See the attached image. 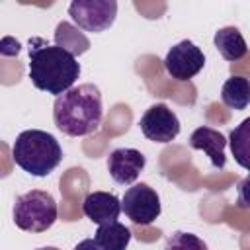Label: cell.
<instances>
[{
    "instance_id": "cell-1",
    "label": "cell",
    "mask_w": 250,
    "mask_h": 250,
    "mask_svg": "<svg viewBox=\"0 0 250 250\" xmlns=\"http://www.w3.org/2000/svg\"><path fill=\"white\" fill-rule=\"evenodd\" d=\"M31 84L47 94L62 96L80 76V62L74 55L59 45H49L41 37L29 39V62H27Z\"/></svg>"
},
{
    "instance_id": "cell-9",
    "label": "cell",
    "mask_w": 250,
    "mask_h": 250,
    "mask_svg": "<svg viewBox=\"0 0 250 250\" xmlns=\"http://www.w3.org/2000/svg\"><path fill=\"white\" fill-rule=\"evenodd\" d=\"M145 164L146 158L137 148H115L107 156V172L121 186L133 184L143 172Z\"/></svg>"
},
{
    "instance_id": "cell-10",
    "label": "cell",
    "mask_w": 250,
    "mask_h": 250,
    "mask_svg": "<svg viewBox=\"0 0 250 250\" xmlns=\"http://www.w3.org/2000/svg\"><path fill=\"white\" fill-rule=\"evenodd\" d=\"M227 137L213 129V127H197L191 137H189V146L193 150H203L209 160H211V166L217 168V170H223L227 166V156H225V146H227Z\"/></svg>"
},
{
    "instance_id": "cell-14",
    "label": "cell",
    "mask_w": 250,
    "mask_h": 250,
    "mask_svg": "<svg viewBox=\"0 0 250 250\" xmlns=\"http://www.w3.org/2000/svg\"><path fill=\"white\" fill-rule=\"evenodd\" d=\"M221 100L230 109H246L250 105V80L244 76H230L221 88Z\"/></svg>"
},
{
    "instance_id": "cell-4",
    "label": "cell",
    "mask_w": 250,
    "mask_h": 250,
    "mask_svg": "<svg viewBox=\"0 0 250 250\" xmlns=\"http://www.w3.org/2000/svg\"><path fill=\"white\" fill-rule=\"evenodd\" d=\"M57 221V201L49 191L31 189L14 203V223L25 232H45Z\"/></svg>"
},
{
    "instance_id": "cell-7",
    "label": "cell",
    "mask_w": 250,
    "mask_h": 250,
    "mask_svg": "<svg viewBox=\"0 0 250 250\" xmlns=\"http://www.w3.org/2000/svg\"><path fill=\"white\" fill-rule=\"evenodd\" d=\"M121 209L135 225H150L158 219L162 211L156 189H152L148 184H143V182L131 186L125 191L121 199Z\"/></svg>"
},
{
    "instance_id": "cell-8",
    "label": "cell",
    "mask_w": 250,
    "mask_h": 250,
    "mask_svg": "<svg viewBox=\"0 0 250 250\" xmlns=\"http://www.w3.org/2000/svg\"><path fill=\"white\" fill-rule=\"evenodd\" d=\"M139 127L143 131V135L152 141V143H172L178 135H180V119L178 115L166 105V104H154L150 105L141 121Z\"/></svg>"
},
{
    "instance_id": "cell-16",
    "label": "cell",
    "mask_w": 250,
    "mask_h": 250,
    "mask_svg": "<svg viewBox=\"0 0 250 250\" xmlns=\"http://www.w3.org/2000/svg\"><path fill=\"white\" fill-rule=\"evenodd\" d=\"M229 145L238 166L250 172V117L240 121L229 135Z\"/></svg>"
},
{
    "instance_id": "cell-12",
    "label": "cell",
    "mask_w": 250,
    "mask_h": 250,
    "mask_svg": "<svg viewBox=\"0 0 250 250\" xmlns=\"http://www.w3.org/2000/svg\"><path fill=\"white\" fill-rule=\"evenodd\" d=\"M213 43L217 47V51L221 53V57L229 62H236L240 61L246 53H248V47H246V41L240 33L238 27L234 25H227V27H221L215 37H213Z\"/></svg>"
},
{
    "instance_id": "cell-13",
    "label": "cell",
    "mask_w": 250,
    "mask_h": 250,
    "mask_svg": "<svg viewBox=\"0 0 250 250\" xmlns=\"http://www.w3.org/2000/svg\"><path fill=\"white\" fill-rule=\"evenodd\" d=\"M94 240L102 250H127L131 242V230L123 223L111 221L98 227V230L94 232Z\"/></svg>"
},
{
    "instance_id": "cell-20",
    "label": "cell",
    "mask_w": 250,
    "mask_h": 250,
    "mask_svg": "<svg viewBox=\"0 0 250 250\" xmlns=\"http://www.w3.org/2000/svg\"><path fill=\"white\" fill-rule=\"evenodd\" d=\"M35 250H59L57 246H41V248H35Z\"/></svg>"
},
{
    "instance_id": "cell-2",
    "label": "cell",
    "mask_w": 250,
    "mask_h": 250,
    "mask_svg": "<svg viewBox=\"0 0 250 250\" xmlns=\"http://www.w3.org/2000/svg\"><path fill=\"white\" fill-rule=\"evenodd\" d=\"M102 117V92L90 82L70 88L53 104V121L57 129L68 137H86L94 133Z\"/></svg>"
},
{
    "instance_id": "cell-17",
    "label": "cell",
    "mask_w": 250,
    "mask_h": 250,
    "mask_svg": "<svg viewBox=\"0 0 250 250\" xmlns=\"http://www.w3.org/2000/svg\"><path fill=\"white\" fill-rule=\"evenodd\" d=\"M164 250H209V248L199 236H195L191 232L176 230L166 238V248Z\"/></svg>"
},
{
    "instance_id": "cell-5",
    "label": "cell",
    "mask_w": 250,
    "mask_h": 250,
    "mask_svg": "<svg viewBox=\"0 0 250 250\" xmlns=\"http://www.w3.org/2000/svg\"><path fill=\"white\" fill-rule=\"evenodd\" d=\"M68 16L76 27L92 33L105 31L113 25L117 16L115 0H74L68 6Z\"/></svg>"
},
{
    "instance_id": "cell-18",
    "label": "cell",
    "mask_w": 250,
    "mask_h": 250,
    "mask_svg": "<svg viewBox=\"0 0 250 250\" xmlns=\"http://www.w3.org/2000/svg\"><path fill=\"white\" fill-rule=\"evenodd\" d=\"M238 207L250 209V174L238 182Z\"/></svg>"
},
{
    "instance_id": "cell-19",
    "label": "cell",
    "mask_w": 250,
    "mask_h": 250,
    "mask_svg": "<svg viewBox=\"0 0 250 250\" xmlns=\"http://www.w3.org/2000/svg\"><path fill=\"white\" fill-rule=\"evenodd\" d=\"M74 250H102V248L96 244L94 238H84L82 242H78V244L74 246Z\"/></svg>"
},
{
    "instance_id": "cell-15",
    "label": "cell",
    "mask_w": 250,
    "mask_h": 250,
    "mask_svg": "<svg viewBox=\"0 0 250 250\" xmlns=\"http://www.w3.org/2000/svg\"><path fill=\"white\" fill-rule=\"evenodd\" d=\"M55 45L62 47L64 51H68L70 55H82L90 49V41L88 37L80 31V27L72 25L70 21H61L55 29Z\"/></svg>"
},
{
    "instance_id": "cell-6",
    "label": "cell",
    "mask_w": 250,
    "mask_h": 250,
    "mask_svg": "<svg viewBox=\"0 0 250 250\" xmlns=\"http://www.w3.org/2000/svg\"><path fill=\"white\" fill-rule=\"evenodd\" d=\"M205 66V55L203 51L189 39H184L168 49L164 57V68L168 76L180 82L191 80L195 74H199Z\"/></svg>"
},
{
    "instance_id": "cell-3",
    "label": "cell",
    "mask_w": 250,
    "mask_h": 250,
    "mask_svg": "<svg viewBox=\"0 0 250 250\" xmlns=\"http://www.w3.org/2000/svg\"><path fill=\"white\" fill-rule=\"evenodd\" d=\"M12 156L23 172L35 178H45L61 164L62 150L51 133L41 129H27L16 137Z\"/></svg>"
},
{
    "instance_id": "cell-11",
    "label": "cell",
    "mask_w": 250,
    "mask_h": 250,
    "mask_svg": "<svg viewBox=\"0 0 250 250\" xmlns=\"http://www.w3.org/2000/svg\"><path fill=\"white\" fill-rule=\"evenodd\" d=\"M82 211L84 215L96 223V225H105L111 221H117L121 209V201L115 193L109 191H92L84 197L82 201Z\"/></svg>"
}]
</instances>
